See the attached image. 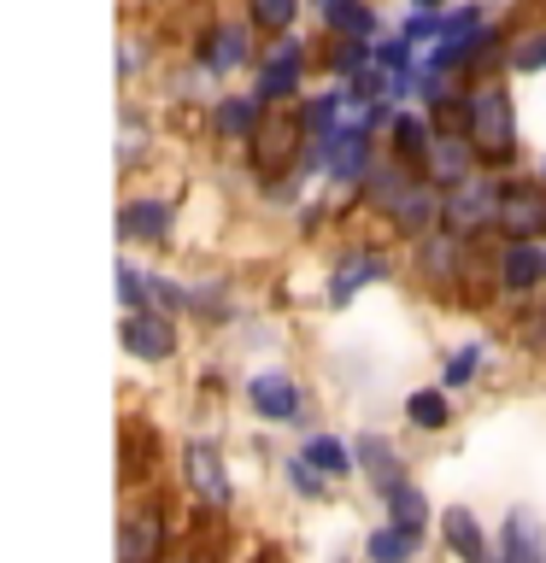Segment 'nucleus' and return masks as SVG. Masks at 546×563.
Instances as JSON below:
<instances>
[{"label": "nucleus", "instance_id": "nucleus-21", "mask_svg": "<svg viewBox=\"0 0 546 563\" xmlns=\"http://www.w3.org/2000/svg\"><path fill=\"white\" fill-rule=\"evenodd\" d=\"M405 417H412L417 429H447V422H452V411H447V399H440L435 387H417V394L405 399Z\"/></svg>", "mask_w": 546, "mask_h": 563}, {"label": "nucleus", "instance_id": "nucleus-7", "mask_svg": "<svg viewBox=\"0 0 546 563\" xmlns=\"http://www.w3.org/2000/svg\"><path fill=\"white\" fill-rule=\"evenodd\" d=\"M188 482L200 487L211 505H229V482H223V464H218V446H211V440H188Z\"/></svg>", "mask_w": 546, "mask_h": 563}, {"label": "nucleus", "instance_id": "nucleus-18", "mask_svg": "<svg viewBox=\"0 0 546 563\" xmlns=\"http://www.w3.org/2000/svg\"><path fill=\"white\" fill-rule=\"evenodd\" d=\"M306 457H312V470L329 475V482L352 475V452L341 446V440H329V434H312V440H306Z\"/></svg>", "mask_w": 546, "mask_h": 563}, {"label": "nucleus", "instance_id": "nucleus-5", "mask_svg": "<svg viewBox=\"0 0 546 563\" xmlns=\"http://www.w3.org/2000/svg\"><path fill=\"white\" fill-rule=\"evenodd\" d=\"M364 153H370L364 130H335V135H324V170L335 176V183H352V176L364 170Z\"/></svg>", "mask_w": 546, "mask_h": 563}, {"label": "nucleus", "instance_id": "nucleus-13", "mask_svg": "<svg viewBox=\"0 0 546 563\" xmlns=\"http://www.w3.org/2000/svg\"><path fill=\"white\" fill-rule=\"evenodd\" d=\"M159 558V517H130L118 534V563H153Z\"/></svg>", "mask_w": 546, "mask_h": 563}, {"label": "nucleus", "instance_id": "nucleus-12", "mask_svg": "<svg viewBox=\"0 0 546 563\" xmlns=\"http://www.w3.org/2000/svg\"><path fill=\"white\" fill-rule=\"evenodd\" d=\"M364 282H382V258H376V253H359V258H347L341 271L329 276V306H347V299L359 294Z\"/></svg>", "mask_w": 546, "mask_h": 563}, {"label": "nucleus", "instance_id": "nucleus-9", "mask_svg": "<svg viewBox=\"0 0 546 563\" xmlns=\"http://www.w3.org/2000/svg\"><path fill=\"white\" fill-rule=\"evenodd\" d=\"M493 563H540V522L528 517V510H511L505 522V545Z\"/></svg>", "mask_w": 546, "mask_h": 563}, {"label": "nucleus", "instance_id": "nucleus-23", "mask_svg": "<svg viewBox=\"0 0 546 563\" xmlns=\"http://www.w3.org/2000/svg\"><path fill=\"white\" fill-rule=\"evenodd\" d=\"M417 183H405V170L400 165H382V170H370V200H382L387 211H394L405 194H412Z\"/></svg>", "mask_w": 546, "mask_h": 563}, {"label": "nucleus", "instance_id": "nucleus-8", "mask_svg": "<svg viewBox=\"0 0 546 563\" xmlns=\"http://www.w3.org/2000/svg\"><path fill=\"white\" fill-rule=\"evenodd\" d=\"M118 229H123L130 241H165V235H171V206L130 200V206H123V218H118Z\"/></svg>", "mask_w": 546, "mask_h": 563}, {"label": "nucleus", "instance_id": "nucleus-31", "mask_svg": "<svg viewBox=\"0 0 546 563\" xmlns=\"http://www.w3.org/2000/svg\"><path fill=\"white\" fill-rule=\"evenodd\" d=\"M476 364H482V352H476V346H470V352H458V358L447 364V387H465V382L476 376Z\"/></svg>", "mask_w": 546, "mask_h": 563}, {"label": "nucleus", "instance_id": "nucleus-28", "mask_svg": "<svg viewBox=\"0 0 546 563\" xmlns=\"http://www.w3.org/2000/svg\"><path fill=\"white\" fill-rule=\"evenodd\" d=\"M511 65H517V70H546V30L528 35L523 47H511Z\"/></svg>", "mask_w": 546, "mask_h": 563}, {"label": "nucleus", "instance_id": "nucleus-3", "mask_svg": "<svg viewBox=\"0 0 546 563\" xmlns=\"http://www.w3.org/2000/svg\"><path fill=\"white\" fill-rule=\"evenodd\" d=\"M247 399H253L271 422H288V417L299 411V387L282 376V369H259V376L247 382Z\"/></svg>", "mask_w": 546, "mask_h": 563}, {"label": "nucleus", "instance_id": "nucleus-19", "mask_svg": "<svg viewBox=\"0 0 546 563\" xmlns=\"http://www.w3.org/2000/svg\"><path fill=\"white\" fill-rule=\"evenodd\" d=\"M241 59H247V30H241V24H223V30L206 42V65H211V70H229V65H241Z\"/></svg>", "mask_w": 546, "mask_h": 563}, {"label": "nucleus", "instance_id": "nucleus-30", "mask_svg": "<svg viewBox=\"0 0 546 563\" xmlns=\"http://www.w3.org/2000/svg\"><path fill=\"white\" fill-rule=\"evenodd\" d=\"M288 475H294V487H299V493H324V470H312V457H294Z\"/></svg>", "mask_w": 546, "mask_h": 563}, {"label": "nucleus", "instance_id": "nucleus-2", "mask_svg": "<svg viewBox=\"0 0 546 563\" xmlns=\"http://www.w3.org/2000/svg\"><path fill=\"white\" fill-rule=\"evenodd\" d=\"M500 188L493 183H458L452 188V200H447V223L458 229V235H470L476 223H488V218H500Z\"/></svg>", "mask_w": 546, "mask_h": 563}, {"label": "nucleus", "instance_id": "nucleus-16", "mask_svg": "<svg viewBox=\"0 0 546 563\" xmlns=\"http://www.w3.org/2000/svg\"><path fill=\"white\" fill-rule=\"evenodd\" d=\"M500 218H505L511 235H535V229H546V200L540 194H511L500 206Z\"/></svg>", "mask_w": 546, "mask_h": 563}, {"label": "nucleus", "instance_id": "nucleus-34", "mask_svg": "<svg viewBox=\"0 0 546 563\" xmlns=\"http://www.w3.org/2000/svg\"><path fill=\"white\" fill-rule=\"evenodd\" d=\"M429 7H440V0H417V12H429Z\"/></svg>", "mask_w": 546, "mask_h": 563}, {"label": "nucleus", "instance_id": "nucleus-1", "mask_svg": "<svg viewBox=\"0 0 546 563\" xmlns=\"http://www.w3.org/2000/svg\"><path fill=\"white\" fill-rule=\"evenodd\" d=\"M465 123H470V141L488 158L511 153V100L500 95V88H476V95L465 100Z\"/></svg>", "mask_w": 546, "mask_h": 563}, {"label": "nucleus", "instance_id": "nucleus-29", "mask_svg": "<svg viewBox=\"0 0 546 563\" xmlns=\"http://www.w3.org/2000/svg\"><path fill=\"white\" fill-rule=\"evenodd\" d=\"M253 18H259V24H271V30H288L294 0H253Z\"/></svg>", "mask_w": 546, "mask_h": 563}, {"label": "nucleus", "instance_id": "nucleus-26", "mask_svg": "<svg viewBox=\"0 0 546 563\" xmlns=\"http://www.w3.org/2000/svg\"><path fill=\"white\" fill-rule=\"evenodd\" d=\"M118 294H123V306H141L153 294V276H135V264H118Z\"/></svg>", "mask_w": 546, "mask_h": 563}, {"label": "nucleus", "instance_id": "nucleus-32", "mask_svg": "<svg viewBox=\"0 0 546 563\" xmlns=\"http://www.w3.org/2000/svg\"><path fill=\"white\" fill-rule=\"evenodd\" d=\"M405 47H412V42H382V47H376V59H382L387 70H394V77L405 70Z\"/></svg>", "mask_w": 546, "mask_h": 563}, {"label": "nucleus", "instance_id": "nucleus-14", "mask_svg": "<svg viewBox=\"0 0 546 563\" xmlns=\"http://www.w3.org/2000/svg\"><path fill=\"white\" fill-rule=\"evenodd\" d=\"M440 522H447V545H452V552L465 558V563H493L488 545H482V528H476L470 510H447Z\"/></svg>", "mask_w": 546, "mask_h": 563}, {"label": "nucleus", "instance_id": "nucleus-27", "mask_svg": "<svg viewBox=\"0 0 546 563\" xmlns=\"http://www.w3.org/2000/svg\"><path fill=\"white\" fill-rule=\"evenodd\" d=\"M335 112H341V100H335V95H317V100L306 106V130H312L317 141H324V130L335 123Z\"/></svg>", "mask_w": 546, "mask_h": 563}, {"label": "nucleus", "instance_id": "nucleus-20", "mask_svg": "<svg viewBox=\"0 0 546 563\" xmlns=\"http://www.w3.org/2000/svg\"><path fill=\"white\" fill-rule=\"evenodd\" d=\"M382 499H387V510H394V522H400V528H423V517H429V499H423V493H417L412 482L387 487Z\"/></svg>", "mask_w": 546, "mask_h": 563}, {"label": "nucleus", "instance_id": "nucleus-25", "mask_svg": "<svg viewBox=\"0 0 546 563\" xmlns=\"http://www.w3.org/2000/svg\"><path fill=\"white\" fill-rule=\"evenodd\" d=\"M465 147H470V141H458V135H435V170L440 176H458V170H465Z\"/></svg>", "mask_w": 546, "mask_h": 563}, {"label": "nucleus", "instance_id": "nucleus-15", "mask_svg": "<svg viewBox=\"0 0 546 563\" xmlns=\"http://www.w3.org/2000/svg\"><path fill=\"white\" fill-rule=\"evenodd\" d=\"M394 218H400V229H405V235H429V229H435V218H440V206H435V194L429 188H412V194H405V200L394 206Z\"/></svg>", "mask_w": 546, "mask_h": 563}, {"label": "nucleus", "instance_id": "nucleus-11", "mask_svg": "<svg viewBox=\"0 0 546 563\" xmlns=\"http://www.w3.org/2000/svg\"><path fill=\"white\" fill-rule=\"evenodd\" d=\"M540 276H546V258L535 253V246H528V241L505 246V258H500V282H505L511 294H528V288H535Z\"/></svg>", "mask_w": 546, "mask_h": 563}, {"label": "nucleus", "instance_id": "nucleus-22", "mask_svg": "<svg viewBox=\"0 0 546 563\" xmlns=\"http://www.w3.org/2000/svg\"><path fill=\"white\" fill-rule=\"evenodd\" d=\"M394 147H400V158H429L435 153L429 123L423 118H394Z\"/></svg>", "mask_w": 546, "mask_h": 563}, {"label": "nucleus", "instance_id": "nucleus-24", "mask_svg": "<svg viewBox=\"0 0 546 563\" xmlns=\"http://www.w3.org/2000/svg\"><path fill=\"white\" fill-rule=\"evenodd\" d=\"M253 123H259L253 100H223V106H218V130H223V135H247Z\"/></svg>", "mask_w": 546, "mask_h": 563}, {"label": "nucleus", "instance_id": "nucleus-4", "mask_svg": "<svg viewBox=\"0 0 546 563\" xmlns=\"http://www.w3.org/2000/svg\"><path fill=\"white\" fill-rule=\"evenodd\" d=\"M123 346L135 352V358H148V364H165L171 352H176V334H171V323L165 317H130V323H123Z\"/></svg>", "mask_w": 546, "mask_h": 563}, {"label": "nucleus", "instance_id": "nucleus-10", "mask_svg": "<svg viewBox=\"0 0 546 563\" xmlns=\"http://www.w3.org/2000/svg\"><path fill=\"white\" fill-rule=\"evenodd\" d=\"M417 545H423V528H376V534L364 540V552L370 563H412L417 558Z\"/></svg>", "mask_w": 546, "mask_h": 563}, {"label": "nucleus", "instance_id": "nucleus-33", "mask_svg": "<svg viewBox=\"0 0 546 563\" xmlns=\"http://www.w3.org/2000/svg\"><path fill=\"white\" fill-rule=\"evenodd\" d=\"M153 299H159V306H188V294H183V288H171L165 276H153Z\"/></svg>", "mask_w": 546, "mask_h": 563}, {"label": "nucleus", "instance_id": "nucleus-6", "mask_svg": "<svg viewBox=\"0 0 546 563\" xmlns=\"http://www.w3.org/2000/svg\"><path fill=\"white\" fill-rule=\"evenodd\" d=\"M294 88H299V42H294V35H282L276 59L264 65V77H259V100H288Z\"/></svg>", "mask_w": 546, "mask_h": 563}, {"label": "nucleus", "instance_id": "nucleus-17", "mask_svg": "<svg viewBox=\"0 0 546 563\" xmlns=\"http://www.w3.org/2000/svg\"><path fill=\"white\" fill-rule=\"evenodd\" d=\"M359 464L376 475V487H382V493L405 482L400 464H394V446H387V440H376V434H364V440H359Z\"/></svg>", "mask_w": 546, "mask_h": 563}]
</instances>
